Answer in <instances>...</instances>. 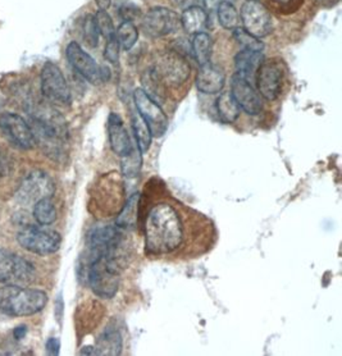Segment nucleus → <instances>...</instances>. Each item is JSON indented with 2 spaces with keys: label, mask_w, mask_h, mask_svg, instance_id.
<instances>
[{
  "label": "nucleus",
  "mask_w": 342,
  "mask_h": 356,
  "mask_svg": "<svg viewBox=\"0 0 342 356\" xmlns=\"http://www.w3.org/2000/svg\"><path fill=\"white\" fill-rule=\"evenodd\" d=\"M185 220L174 205L161 202L147 213L145 245L149 254H173L185 243Z\"/></svg>",
  "instance_id": "obj_1"
},
{
  "label": "nucleus",
  "mask_w": 342,
  "mask_h": 356,
  "mask_svg": "<svg viewBox=\"0 0 342 356\" xmlns=\"http://www.w3.org/2000/svg\"><path fill=\"white\" fill-rule=\"evenodd\" d=\"M47 293L18 284L0 287V312L10 316H33L45 308Z\"/></svg>",
  "instance_id": "obj_2"
},
{
  "label": "nucleus",
  "mask_w": 342,
  "mask_h": 356,
  "mask_svg": "<svg viewBox=\"0 0 342 356\" xmlns=\"http://www.w3.org/2000/svg\"><path fill=\"white\" fill-rule=\"evenodd\" d=\"M120 261L109 257L91 260L86 268V278L92 292L101 299H112L120 289Z\"/></svg>",
  "instance_id": "obj_3"
},
{
  "label": "nucleus",
  "mask_w": 342,
  "mask_h": 356,
  "mask_svg": "<svg viewBox=\"0 0 342 356\" xmlns=\"http://www.w3.org/2000/svg\"><path fill=\"white\" fill-rule=\"evenodd\" d=\"M36 278L33 263L7 249H0V282L7 284H30Z\"/></svg>",
  "instance_id": "obj_4"
},
{
  "label": "nucleus",
  "mask_w": 342,
  "mask_h": 356,
  "mask_svg": "<svg viewBox=\"0 0 342 356\" xmlns=\"http://www.w3.org/2000/svg\"><path fill=\"white\" fill-rule=\"evenodd\" d=\"M17 243L25 250L36 255H50L60 249L62 237L56 231L41 229L36 226H26L18 231Z\"/></svg>",
  "instance_id": "obj_5"
},
{
  "label": "nucleus",
  "mask_w": 342,
  "mask_h": 356,
  "mask_svg": "<svg viewBox=\"0 0 342 356\" xmlns=\"http://www.w3.org/2000/svg\"><path fill=\"white\" fill-rule=\"evenodd\" d=\"M152 70L163 85L172 88L182 85L190 76V65L184 56L176 50L162 53Z\"/></svg>",
  "instance_id": "obj_6"
},
{
  "label": "nucleus",
  "mask_w": 342,
  "mask_h": 356,
  "mask_svg": "<svg viewBox=\"0 0 342 356\" xmlns=\"http://www.w3.org/2000/svg\"><path fill=\"white\" fill-rule=\"evenodd\" d=\"M65 56L70 65L74 67V71L91 83L98 85L111 79L109 68L99 65L95 59L88 54L77 42L72 41L71 44H68L65 49Z\"/></svg>",
  "instance_id": "obj_7"
},
{
  "label": "nucleus",
  "mask_w": 342,
  "mask_h": 356,
  "mask_svg": "<svg viewBox=\"0 0 342 356\" xmlns=\"http://www.w3.org/2000/svg\"><path fill=\"white\" fill-rule=\"evenodd\" d=\"M41 92L50 103L68 106L71 104V90L65 81V77L57 65L47 62L40 76Z\"/></svg>",
  "instance_id": "obj_8"
},
{
  "label": "nucleus",
  "mask_w": 342,
  "mask_h": 356,
  "mask_svg": "<svg viewBox=\"0 0 342 356\" xmlns=\"http://www.w3.org/2000/svg\"><path fill=\"white\" fill-rule=\"evenodd\" d=\"M56 191V185L53 179L41 170L31 172L27 177L21 182L17 191V202L24 207L35 205L36 202L44 197H51Z\"/></svg>",
  "instance_id": "obj_9"
},
{
  "label": "nucleus",
  "mask_w": 342,
  "mask_h": 356,
  "mask_svg": "<svg viewBox=\"0 0 342 356\" xmlns=\"http://www.w3.org/2000/svg\"><path fill=\"white\" fill-rule=\"evenodd\" d=\"M0 132L17 149L30 150L36 145L30 124L18 114L9 112L0 114Z\"/></svg>",
  "instance_id": "obj_10"
},
{
  "label": "nucleus",
  "mask_w": 342,
  "mask_h": 356,
  "mask_svg": "<svg viewBox=\"0 0 342 356\" xmlns=\"http://www.w3.org/2000/svg\"><path fill=\"white\" fill-rule=\"evenodd\" d=\"M133 100L141 118L145 121L152 132V136L162 138L168 129V118L161 106L147 97L142 89L135 90Z\"/></svg>",
  "instance_id": "obj_11"
},
{
  "label": "nucleus",
  "mask_w": 342,
  "mask_h": 356,
  "mask_svg": "<svg viewBox=\"0 0 342 356\" xmlns=\"http://www.w3.org/2000/svg\"><path fill=\"white\" fill-rule=\"evenodd\" d=\"M284 67L276 59L263 60L256 73V88L261 97L268 102L276 100L282 91Z\"/></svg>",
  "instance_id": "obj_12"
},
{
  "label": "nucleus",
  "mask_w": 342,
  "mask_h": 356,
  "mask_svg": "<svg viewBox=\"0 0 342 356\" xmlns=\"http://www.w3.org/2000/svg\"><path fill=\"white\" fill-rule=\"evenodd\" d=\"M241 22L245 31L261 39L272 33V17L268 9L256 0L245 1L241 8Z\"/></svg>",
  "instance_id": "obj_13"
},
{
  "label": "nucleus",
  "mask_w": 342,
  "mask_h": 356,
  "mask_svg": "<svg viewBox=\"0 0 342 356\" xmlns=\"http://www.w3.org/2000/svg\"><path fill=\"white\" fill-rule=\"evenodd\" d=\"M181 24V18L176 12L164 7L152 8L142 18V31L150 38H162L174 33Z\"/></svg>",
  "instance_id": "obj_14"
},
{
  "label": "nucleus",
  "mask_w": 342,
  "mask_h": 356,
  "mask_svg": "<svg viewBox=\"0 0 342 356\" xmlns=\"http://www.w3.org/2000/svg\"><path fill=\"white\" fill-rule=\"evenodd\" d=\"M231 94L235 99L237 106L243 109L245 113L256 115L263 109V102L259 92L255 90L254 85L246 81L238 74H235L231 85Z\"/></svg>",
  "instance_id": "obj_15"
},
{
  "label": "nucleus",
  "mask_w": 342,
  "mask_h": 356,
  "mask_svg": "<svg viewBox=\"0 0 342 356\" xmlns=\"http://www.w3.org/2000/svg\"><path fill=\"white\" fill-rule=\"evenodd\" d=\"M226 74L218 65H212L211 62L200 65V70L196 76V88L206 95L220 94L225 88Z\"/></svg>",
  "instance_id": "obj_16"
},
{
  "label": "nucleus",
  "mask_w": 342,
  "mask_h": 356,
  "mask_svg": "<svg viewBox=\"0 0 342 356\" xmlns=\"http://www.w3.org/2000/svg\"><path fill=\"white\" fill-rule=\"evenodd\" d=\"M108 136L111 147L114 154L120 155L121 158L129 154L132 150V143H131L130 135L124 127L122 118L120 114L111 113L108 118Z\"/></svg>",
  "instance_id": "obj_17"
},
{
  "label": "nucleus",
  "mask_w": 342,
  "mask_h": 356,
  "mask_svg": "<svg viewBox=\"0 0 342 356\" xmlns=\"http://www.w3.org/2000/svg\"><path fill=\"white\" fill-rule=\"evenodd\" d=\"M264 60L263 51L256 50H247L244 49L235 57V65H236V74L243 77L244 80L255 85L256 73Z\"/></svg>",
  "instance_id": "obj_18"
},
{
  "label": "nucleus",
  "mask_w": 342,
  "mask_h": 356,
  "mask_svg": "<svg viewBox=\"0 0 342 356\" xmlns=\"http://www.w3.org/2000/svg\"><path fill=\"white\" fill-rule=\"evenodd\" d=\"M98 355H120L122 353V336L114 327H108L97 341Z\"/></svg>",
  "instance_id": "obj_19"
},
{
  "label": "nucleus",
  "mask_w": 342,
  "mask_h": 356,
  "mask_svg": "<svg viewBox=\"0 0 342 356\" xmlns=\"http://www.w3.org/2000/svg\"><path fill=\"white\" fill-rule=\"evenodd\" d=\"M181 18V26L188 35H196L203 33L206 22H208V15L204 10L203 7H193V8L185 9Z\"/></svg>",
  "instance_id": "obj_20"
},
{
  "label": "nucleus",
  "mask_w": 342,
  "mask_h": 356,
  "mask_svg": "<svg viewBox=\"0 0 342 356\" xmlns=\"http://www.w3.org/2000/svg\"><path fill=\"white\" fill-rule=\"evenodd\" d=\"M139 193L131 195L117 217L115 226L120 227V228H132V227L136 226L138 218H139Z\"/></svg>",
  "instance_id": "obj_21"
},
{
  "label": "nucleus",
  "mask_w": 342,
  "mask_h": 356,
  "mask_svg": "<svg viewBox=\"0 0 342 356\" xmlns=\"http://www.w3.org/2000/svg\"><path fill=\"white\" fill-rule=\"evenodd\" d=\"M217 111L220 120L225 123H234L240 115V108L237 106L231 91H220L217 99Z\"/></svg>",
  "instance_id": "obj_22"
},
{
  "label": "nucleus",
  "mask_w": 342,
  "mask_h": 356,
  "mask_svg": "<svg viewBox=\"0 0 342 356\" xmlns=\"http://www.w3.org/2000/svg\"><path fill=\"white\" fill-rule=\"evenodd\" d=\"M193 54L196 62L200 65H206L211 62L213 51L212 38L205 33H196L193 40Z\"/></svg>",
  "instance_id": "obj_23"
},
{
  "label": "nucleus",
  "mask_w": 342,
  "mask_h": 356,
  "mask_svg": "<svg viewBox=\"0 0 342 356\" xmlns=\"http://www.w3.org/2000/svg\"><path fill=\"white\" fill-rule=\"evenodd\" d=\"M33 218L41 226H49L57 219V209L50 197H44L33 207Z\"/></svg>",
  "instance_id": "obj_24"
},
{
  "label": "nucleus",
  "mask_w": 342,
  "mask_h": 356,
  "mask_svg": "<svg viewBox=\"0 0 342 356\" xmlns=\"http://www.w3.org/2000/svg\"><path fill=\"white\" fill-rule=\"evenodd\" d=\"M142 88H144V92L147 94V97L153 99L155 103L162 102L165 95V89H164L163 82L158 79V76L155 74L153 70H149L147 72L142 74Z\"/></svg>",
  "instance_id": "obj_25"
},
{
  "label": "nucleus",
  "mask_w": 342,
  "mask_h": 356,
  "mask_svg": "<svg viewBox=\"0 0 342 356\" xmlns=\"http://www.w3.org/2000/svg\"><path fill=\"white\" fill-rule=\"evenodd\" d=\"M132 129L135 132V138L138 143V147L141 153H147L152 144V132L149 130L147 123L141 118L139 113L132 115Z\"/></svg>",
  "instance_id": "obj_26"
},
{
  "label": "nucleus",
  "mask_w": 342,
  "mask_h": 356,
  "mask_svg": "<svg viewBox=\"0 0 342 356\" xmlns=\"http://www.w3.org/2000/svg\"><path fill=\"white\" fill-rule=\"evenodd\" d=\"M115 39L118 41L121 48L124 50H131L139 39V31L132 22L124 21L120 24L118 30L115 31Z\"/></svg>",
  "instance_id": "obj_27"
},
{
  "label": "nucleus",
  "mask_w": 342,
  "mask_h": 356,
  "mask_svg": "<svg viewBox=\"0 0 342 356\" xmlns=\"http://www.w3.org/2000/svg\"><path fill=\"white\" fill-rule=\"evenodd\" d=\"M218 19L226 30H235L240 24V16L236 8L229 1H220L218 4Z\"/></svg>",
  "instance_id": "obj_28"
},
{
  "label": "nucleus",
  "mask_w": 342,
  "mask_h": 356,
  "mask_svg": "<svg viewBox=\"0 0 342 356\" xmlns=\"http://www.w3.org/2000/svg\"><path fill=\"white\" fill-rule=\"evenodd\" d=\"M141 152L139 147H132L130 153L122 156V173L124 177L133 178L141 170Z\"/></svg>",
  "instance_id": "obj_29"
},
{
  "label": "nucleus",
  "mask_w": 342,
  "mask_h": 356,
  "mask_svg": "<svg viewBox=\"0 0 342 356\" xmlns=\"http://www.w3.org/2000/svg\"><path fill=\"white\" fill-rule=\"evenodd\" d=\"M235 40L238 42V45H241L243 48L247 50H256V51H263L264 44L261 42V39L255 38L253 35L245 31L243 27H236L235 33H234Z\"/></svg>",
  "instance_id": "obj_30"
},
{
  "label": "nucleus",
  "mask_w": 342,
  "mask_h": 356,
  "mask_svg": "<svg viewBox=\"0 0 342 356\" xmlns=\"http://www.w3.org/2000/svg\"><path fill=\"white\" fill-rule=\"evenodd\" d=\"M82 35H83V40L86 41V44L95 48L98 47L99 44V30L95 24V18L91 15H88L83 19V24H82Z\"/></svg>",
  "instance_id": "obj_31"
},
{
  "label": "nucleus",
  "mask_w": 342,
  "mask_h": 356,
  "mask_svg": "<svg viewBox=\"0 0 342 356\" xmlns=\"http://www.w3.org/2000/svg\"><path fill=\"white\" fill-rule=\"evenodd\" d=\"M94 18H95V24H97V27H98L99 33L101 36H104L106 40H109V39H112V38L115 36L113 21H112L111 16L106 13V10L99 9Z\"/></svg>",
  "instance_id": "obj_32"
},
{
  "label": "nucleus",
  "mask_w": 342,
  "mask_h": 356,
  "mask_svg": "<svg viewBox=\"0 0 342 356\" xmlns=\"http://www.w3.org/2000/svg\"><path fill=\"white\" fill-rule=\"evenodd\" d=\"M15 170V163L10 155L0 146V184L12 176Z\"/></svg>",
  "instance_id": "obj_33"
},
{
  "label": "nucleus",
  "mask_w": 342,
  "mask_h": 356,
  "mask_svg": "<svg viewBox=\"0 0 342 356\" xmlns=\"http://www.w3.org/2000/svg\"><path fill=\"white\" fill-rule=\"evenodd\" d=\"M120 44L115 39V36L106 40V50H104V57L108 62H111L112 65H117L118 59H120Z\"/></svg>",
  "instance_id": "obj_34"
},
{
  "label": "nucleus",
  "mask_w": 342,
  "mask_h": 356,
  "mask_svg": "<svg viewBox=\"0 0 342 356\" xmlns=\"http://www.w3.org/2000/svg\"><path fill=\"white\" fill-rule=\"evenodd\" d=\"M121 15H122L123 19H124V21L132 22V19H133V18H136V17L139 16V8L126 6V7H123V8L121 9Z\"/></svg>",
  "instance_id": "obj_35"
},
{
  "label": "nucleus",
  "mask_w": 342,
  "mask_h": 356,
  "mask_svg": "<svg viewBox=\"0 0 342 356\" xmlns=\"http://www.w3.org/2000/svg\"><path fill=\"white\" fill-rule=\"evenodd\" d=\"M177 6L182 10L185 9L193 8V7H202L204 0H176Z\"/></svg>",
  "instance_id": "obj_36"
},
{
  "label": "nucleus",
  "mask_w": 342,
  "mask_h": 356,
  "mask_svg": "<svg viewBox=\"0 0 342 356\" xmlns=\"http://www.w3.org/2000/svg\"><path fill=\"white\" fill-rule=\"evenodd\" d=\"M59 348H60V342H59L58 339L51 337L47 342V350H48L50 355H58L59 354Z\"/></svg>",
  "instance_id": "obj_37"
},
{
  "label": "nucleus",
  "mask_w": 342,
  "mask_h": 356,
  "mask_svg": "<svg viewBox=\"0 0 342 356\" xmlns=\"http://www.w3.org/2000/svg\"><path fill=\"white\" fill-rule=\"evenodd\" d=\"M26 332H27V328H26V325H19V327H17L16 330H15V339L16 340H21V339H24L26 336Z\"/></svg>",
  "instance_id": "obj_38"
},
{
  "label": "nucleus",
  "mask_w": 342,
  "mask_h": 356,
  "mask_svg": "<svg viewBox=\"0 0 342 356\" xmlns=\"http://www.w3.org/2000/svg\"><path fill=\"white\" fill-rule=\"evenodd\" d=\"M95 3H97V6H98L99 9H101V10H106V9L111 7L112 0H95Z\"/></svg>",
  "instance_id": "obj_39"
},
{
  "label": "nucleus",
  "mask_w": 342,
  "mask_h": 356,
  "mask_svg": "<svg viewBox=\"0 0 342 356\" xmlns=\"http://www.w3.org/2000/svg\"><path fill=\"white\" fill-rule=\"evenodd\" d=\"M323 7H327V8H331V7H334L336 4H339V1L340 0H318Z\"/></svg>",
  "instance_id": "obj_40"
},
{
  "label": "nucleus",
  "mask_w": 342,
  "mask_h": 356,
  "mask_svg": "<svg viewBox=\"0 0 342 356\" xmlns=\"http://www.w3.org/2000/svg\"><path fill=\"white\" fill-rule=\"evenodd\" d=\"M82 355H98L97 354V348H92V346H88V348H83L81 351Z\"/></svg>",
  "instance_id": "obj_41"
},
{
  "label": "nucleus",
  "mask_w": 342,
  "mask_h": 356,
  "mask_svg": "<svg viewBox=\"0 0 342 356\" xmlns=\"http://www.w3.org/2000/svg\"><path fill=\"white\" fill-rule=\"evenodd\" d=\"M273 1H276L278 4H288V3L293 1V0H273Z\"/></svg>",
  "instance_id": "obj_42"
}]
</instances>
